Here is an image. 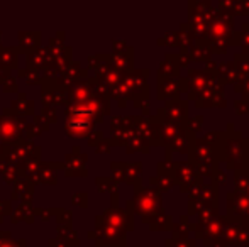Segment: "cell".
<instances>
[{
    "instance_id": "obj_1",
    "label": "cell",
    "mask_w": 249,
    "mask_h": 247,
    "mask_svg": "<svg viewBox=\"0 0 249 247\" xmlns=\"http://www.w3.org/2000/svg\"><path fill=\"white\" fill-rule=\"evenodd\" d=\"M207 41L212 46V51L224 54L229 46H239V33L234 29V16L213 7L209 20V36Z\"/></svg>"
},
{
    "instance_id": "obj_2",
    "label": "cell",
    "mask_w": 249,
    "mask_h": 247,
    "mask_svg": "<svg viewBox=\"0 0 249 247\" xmlns=\"http://www.w3.org/2000/svg\"><path fill=\"white\" fill-rule=\"evenodd\" d=\"M249 148V139L243 137V132L234 131V124L227 125L224 131V141L220 144V163L226 165L227 169H246L244 166V156Z\"/></svg>"
},
{
    "instance_id": "obj_3",
    "label": "cell",
    "mask_w": 249,
    "mask_h": 247,
    "mask_svg": "<svg viewBox=\"0 0 249 247\" xmlns=\"http://www.w3.org/2000/svg\"><path fill=\"white\" fill-rule=\"evenodd\" d=\"M224 225H226V217H222L219 210H209L198 215V222L194 224V231L197 237L203 242V246L210 247L213 241L220 239Z\"/></svg>"
},
{
    "instance_id": "obj_4",
    "label": "cell",
    "mask_w": 249,
    "mask_h": 247,
    "mask_svg": "<svg viewBox=\"0 0 249 247\" xmlns=\"http://www.w3.org/2000/svg\"><path fill=\"white\" fill-rule=\"evenodd\" d=\"M212 2H188V29L197 41H207Z\"/></svg>"
},
{
    "instance_id": "obj_5",
    "label": "cell",
    "mask_w": 249,
    "mask_h": 247,
    "mask_svg": "<svg viewBox=\"0 0 249 247\" xmlns=\"http://www.w3.org/2000/svg\"><path fill=\"white\" fill-rule=\"evenodd\" d=\"M215 63L210 61L202 69H188L187 71V95L188 100H195L202 92L210 88L212 85L217 83V71H215Z\"/></svg>"
},
{
    "instance_id": "obj_6",
    "label": "cell",
    "mask_w": 249,
    "mask_h": 247,
    "mask_svg": "<svg viewBox=\"0 0 249 247\" xmlns=\"http://www.w3.org/2000/svg\"><path fill=\"white\" fill-rule=\"evenodd\" d=\"M168 165H170V173L171 178H173V183H177L180 186L181 193H188L192 188H195L203 181L190 161L168 163Z\"/></svg>"
},
{
    "instance_id": "obj_7",
    "label": "cell",
    "mask_w": 249,
    "mask_h": 247,
    "mask_svg": "<svg viewBox=\"0 0 249 247\" xmlns=\"http://www.w3.org/2000/svg\"><path fill=\"white\" fill-rule=\"evenodd\" d=\"M220 241L226 246L249 247V231L246 227H243L241 220L226 217V225H224V229H222Z\"/></svg>"
},
{
    "instance_id": "obj_8",
    "label": "cell",
    "mask_w": 249,
    "mask_h": 247,
    "mask_svg": "<svg viewBox=\"0 0 249 247\" xmlns=\"http://www.w3.org/2000/svg\"><path fill=\"white\" fill-rule=\"evenodd\" d=\"M188 119V100L177 99L170 100L161 112V122H170L175 125H183Z\"/></svg>"
},
{
    "instance_id": "obj_9",
    "label": "cell",
    "mask_w": 249,
    "mask_h": 247,
    "mask_svg": "<svg viewBox=\"0 0 249 247\" xmlns=\"http://www.w3.org/2000/svg\"><path fill=\"white\" fill-rule=\"evenodd\" d=\"M187 80L181 78V76H177V78H160V83H158V99L177 100L181 99L180 95L181 93H187Z\"/></svg>"
},
{
    "instance_id": "obj_10",
    "label": "cell",
    "mask_w": 249,
    "mask_h": 247,
    "mask_svg": "<svg viewBox=\"0 0 249 247\" xmlns=\"http://www.w3.org/2000/svg\"><path fill=\"white\" fill-rule=\"evenodd\" d=\"M197 107H224L227 105V100L224 97V86L219 82L215 85H212L210 88H207L205 92H202L195 99Z\"/></svg>"
},
{
    "instance_id": "obj_11",
    "label": "cell",
    "mask_w": 249,
    "mask_h": 247,
    "mask_svg": "<svg viewBox=\"0 0 249 247\" xmlns=\"http://www.w3.org/2000/svg\"><path fill=\"white\" fill-rule=\"evenodd\" d=\"M226 198H227L226 217L241 220V217H243L244 212H246L249 207V198L244 193H237V191H229V193L226 195Z\"/></svg>"
},
{
    "instance_id": "obj_12",
    "label": "cell",
    "mask_w": 249,
    "mask_h": 247,
    "mask_svg": "<svg viewBox=\"0 0 249 247\" xmlns=\"http://www.w3.org/2000/svg\"><path fill=\"white\" fill-rule=\"evenodd\" d=\"M212 46L209 44V41H195V44L187 49L185 53H180L181 58H183L187 63L195 61V63H210L212 60Z\"/></svg>"
},
{
    "instance_id": "obj_13",
    "label": "cell",
    "mask_w": 249,
    "mask_h": 247,
    "mask_svg": "<svg viewBox=\"0 0 249 247\" xmlns=\"http://www.w3.org/2000/svg\"><path fill=\"white\" fill-rule=\"evenodd\" d=\"M188 63L181 58V54H168L164 61L161 63L160 78H177L180 76V69L187 68Z\"/></svg>"
},
{
    "instance_id": "obj_14",
    "label": "cell",
    "mask_w": 249,
    "mask_h": 247,
    "mask_svg": "<svg viewBox=\"0 0 249 247\" xmlns=\"http://www.w3.org/2000/svg\"><path fill=\"white\" fill-rule=\"evenodd\" d=\"M217 71V82L222 86L226 85H236L239 75H237V69L234 61H222L219 63V68H215Z\"/></svg>"
},
{
    "instance_id": "obj_15",
    "label": "cell",
    "mask_w": 249,
    "mask_h": 247,
    "mask_svg": "<svg viewBox=\"0 0 249 247\" xmlns=\"http://www.w3.org/2000/svg\"><path fill=\"white\" fill-rule=\"evenodd\" d=\"M194 141H195V135H192L190 132H187L183 127L180 129V132H178V135L175 137V141H173V144L170 146V148H166V149H175V151H178V152H181V154H190V151H192V146H194Z\"/></svg>"
},
{
    "instance_id": "obj_16",
    "label": "cell",
    "mask_w": 249,
    "mask_h": 247,
    "mask_svg": "<svg viewBox=\"0 0 249 247\" xmlns=\"http://www.w3.org/2000/svg\"><path fill=\"white\" fill-rule=\"evenodd\" d=\"M183 125H175V124H170V122H161V131H160V135H161V144H164L166 148H170L173 144L175 137L178 135L180 129Z\"/></svg>"
},
{
    "instance_id": "obj_17",
    "label": "cell",
    "mask_w": 249,
    "mask_h": 247,
    "mask_svg": "<svg viewBox=\"0 0 249 247\" xmlns=\"http://www.w3.org/2000/svg\"><path fill=\"white\" fill-rule=\"evenodd\" d=\"M160 178L158 180H153V183H158V186H160L161 191H168L171 186L175 185L173 183V178H171V173H170V165H161L160 166Z\"/></svg>"
},
{
    "instance_id": "obj_18",
    "label": "cell",
    "mask_w": 249,
    "mask_h": 247,
    "mask_svg": "<svg viewBox=\"0 0 249 247\" xmlns=\"http://www.w3.org/2000/svg\"><path fill=\"white\" fill-rule=\"evenodd\" d=\"M234 185H236V190L234 191L246 195L248 186H249V171L248 169H237V171H234Z\"/></svg>"
},
{
    "instance_id": "obj_19",
    "label": "cell",
    "mask_w": 249,
    "mask_h": 247,
    "mask_svg": "<svg viewBox=\"0 0 249 247\" xmlns=\"http://www.w3.org/2000/svg\"><path fill=\"white\" fill-rule=\"evenodd\" d=\"M232 61H234V65H236V69H237V75H239V80L249 76V54L237 53L236 56H234ZM239 80H237V82H239Z\"/></svg>"
},
{
    "instance_id": "obj_20",
    "label": "cell",
    "mask_w": 249,
    "mask_h": 247,
    "mask_svg": "<svg viewBox=\"0 0 249 247\" xmlns=\"http://www.w3.org/2000/svg\"><path fill=\"white\" fill-rule=\"evenodd\" d=\"M202 125H203V115H195L187 119V122L183 124V129L187 132H190L192 135H195L202 131Z\"/></svg>"
},
{
    "instance_id": "obj_21",
    "label": "cell",
    "mask_w": 249,
    "mask_h": 247,
    "mask_svg": "<svg viewBox=\"0 0 249 247\" xmlns=\"http://www.w3.org/2000/svg\"><path fill=\"white\" fill-rule=\"evenodd\" d=\"M173 229V220H171V217H168L166 214H161L160 217H156V224H153V231H171Z\"/></svg>"
},
{
    "instance_id": "obj_22",
    "label": "cell",
    "mask_w": 249,
    "mask_h": 247,
    "mask_svg": "<svg viewBox=\"0 0 249 247\" xmlns=\"http://www.w3.org/2000/svg\"><path fill=\"white\" fill-rule=\"evenodd\" d=\"M239 33V41H241V53L243 54H249V22H244L241 26V29L237 31Z\"/></svg>"
},
{
    "instance_id": "obj_23",
    "label": "cell",
    "mask_w": 249,
    "mask_h": 247,
    "mask_svg": "<svg viewBox=\"0 0 249 247\" xmlns=\"http://www.w3.org/2000/svg\"><path fill=\"white\" fill-rule=\"evenodd\" d=\"M166 247H197L195 239H168Z\"/></svg>"
},
{
    "instance_id": "obj_24",
    "label": "cell",
    "mask_w": 249,
    "mask_h": 247,
    "mask_svg": "<svg viewBox=\"0 0 249 247\" xmlns=\"http://www.w3.org/2000/svg\"><path fill=\"white\" fill-rule=\"evenodd\" d=\"M232 16H249V2H232V9H231Z\"/></svg>"
},
{
    "instance_id": "obj_25",
    "label": "cell",
    "mask_w": 249,
    "mask_h": 247,
    "mask_svg": "<svg viewBox=\"0 0 249 247\" xmlns=\"http://www.w3.org/2000/svg\"><path fill=\"white\" fill-rule=\"evenodd\" d=\"M234 90H236V93H241V95L246 97V100L249 102V76L241 78L239 82L234 85Z\"/></svg>"
},
{
    "instance_id": "obj_26",
    "label": "cell",
    "mask_w": 249,
    "mask_h": 247,
    "mask_svg": "<svg viewBox=\"0 0 249 247\" xmlns=\"http://www.w3.org/2000/svg\"><path fill=\"white\" fill-rule=\"evenodd\" d=\"M234 107H236L237 115H244V114L249 112V102L246 99H237L236 102H234Z\"/></svg>"
},
{
    "instance_id": "obj_27",
    "label": "cell",
    "mask_w": 249,
    "mask_h": 247,
    "mask_svg": "<svg viewBox=\"0 0 249 247\" xmlns=\"http://www.w3.org/2000/svg\"><path fill=\"white\" fill-rule=\"evenodd\" d=\"M210 247H227V246L224 244V242L220 241V239H217V241H213L212 244H210Z\"/></svg>"
},
{
    "instance_id": "obj_28",
    "label": "cell",
    "mask_w": 249,
    "mask_h": 247,
    "mask_svg": "<svg viewBox=\"0 0 249 247\" xmlns=\"http://www.w3.org/2000/svg\"><path fill=\"white\" fill-rule=\"evenodd\" d=\"M244 166H246V169L249 171V148H248V151H246V156H244Z\"/></svg>"
},
{
    "instance_id": "obj_29",
    "label": "cell",
    "mask_w": 249,
    "mask_h": 247,
    "mask_svg": "<svg viewBox=\"0 0 249 247\" xmlns=\"http://www.w3.org/2000/svg\"><path fill=\"white\" fill-rule=\"evenodd\" d=\"M246 197L249 198V186H248V191H246Z\"/></svg>"
}]
</instances>
